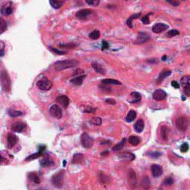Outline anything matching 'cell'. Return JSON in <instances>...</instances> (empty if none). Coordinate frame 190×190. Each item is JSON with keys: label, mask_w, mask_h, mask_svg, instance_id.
<instances>
[{"label": "cell", "mask_w": 190, "mask_h": 190, "mask_svg": "<svg viewBox=\"0 0 190 190\" xmlns=\"http://www.w3.org/2000/svg\"><path fill=\"white\" fill-rule=\"evenodd\" d=\"M79 62L75 59H68L65 60L57 61L54 63V68L57 71H62L71 68H74L79 65Z\"/></svg>", "instance_id": "1"}, {"label": "cell", "mask_w": 190, "mask_h": 190, "mask_svg": "<svg viewBox=\"0 0 190 190\" xmlns=\"http://www.w3.org/2000/svg\"><path fill=\"white\" fill-rule=\"evenodd\" d=\"M0 84L3 91L7 93L11 90V80L10 76L6 70H2L0 72Z\"/></svg>", "instance_id": "2"}, {"label": "cell", "mask_w": 190, "mask_h": 190, "mask_svg": "<svg viewBox=\"0 0 190 190\" xmlns=\"http://www.w3.org/2000/svg\"><path fill=\"white\" fill-rule=\"evenodd\" d=\"M51 183L53 186L58 188V189H60L63 187V183H64V172L61 171L55 174L52 177Z\"/></svg>", "instance_id": "3"}, {"label": "cell", "mask_w": 190, "mask_h": 190, "mask_svg": "<svg viewBox=\"0 0 190 190\" xmlns=\"http://www.w3.org/2000/svg\"><path fill=\"white\" fill-rule=\"evenodd\" d=\"M189 122L188 118L184 116L179 117L175 121L176 127L181 131H186L187 130L188 126H189Z\"/></svg>", "instance_id": "4"}, {"label": "cell", "mask_w": 190, "mask_h": 190, "mask_svg": "<svg viewBox=\"0 0 190 190\" xmlns=\"http://www.w3.org/2000/svg\"><path fill=\"white\" fill-rule=\"evenodd\" d=\"M80 140L82 146L84 148H85V149H90V148L92 147V146L94 144V139L89 134H88L85 132L82 134L80 137Z\"/></svg>", "instance_id": "5"}, {"label": "cell", "mask_w": 190, "mask_h": 190, "mask_svg": "<svg viewBox=\"0 0 190 190\" xmlns=\"http://www.w3.org/2000/svg\"><path fill=\"white\" fill-rule=\"evenodd\" d=\"M37 85L40 90L42 91H49L50 89L52 88V84L51 81H50L48 78L43 77V79H40L39 81H37Z\"/></svg>", "instance_id": "6"}, {"label": "cell", "mask_w": 190, "mask_h": 190, "mask_svg": "<svg viewBox=\"0 0 190 190\" xmlns=\"http://www.w3.org/2000/svg\"><path fill=\"white\" fill-rule=\"evenodd\" d=\"M181 85L183 88V92L187 97L190 95V77L183 76L181 79Z\"/></svg>", "instance_id": "7"}, {"label": "cell", "mask_w": 190, "mask_h": 190, "mask_svg": "<svg viewBox=\"0 0 190 190\" xmlns=\"http://www.w3.org/2000/svg\"><path fill=\"white\" fill-rule=\"evenodd\" d=\"M49 113L53 118L56 119H61L63 117V110L58 105H52L50 107Z\"/></svg>", "instance_id": "8"}, {"label": "cell", "mask_w": 190, "mask_h": 190, "mask_svg": "<svg viewBox=\"0 0 190 190\" xmlns=\"http://www.w3.org/2000/svg\"><path fill=\"white\" fill-rule=\"evenodd\" d=\"M149 39H150V35L149 34L145 33V32H139L137 38L134 41V45H141V44L147 43Z\"/></svg>", "instance_id": "9"}, {"label": "cell", "mask_w": 190, "mask_h": 190, "mask_svg": "<svg viewBox=\"0 0 190 190\" xmlns=\"http://www.w3.org/2000/svg\"><path fill=\"white\" fill-rule=\"evenodd\" d=\"M167 94L165 91L162 90V89H157L152 94V98L156 101H160V100H163L166 98Z\"/></svg>", "instance_id": "10"}, {"label": "cell", "mask_w": 190, "mask_h": 190, "mask_svg": "<svg viewBox=\"0 0 190 190\" xmlns=\"http://www.w3.org/2000/svg\"><path fill=\"white\" fill-rule=\"evenodd\" d=\"M128 181L131 187H135L136 184H137V175H136L134 170L131 169L128 172Z\"/></svg>", "instance_id": "11"}, {"label": "cell", "mask_w": 190, "mask_h": 190, "mask_svg": "<svg viewBox=\"0 0 190 190\" xmlns=\"http://www.w3.org/2000/svg\"><path fill=\"white\" fill-rule=\"evenodd\" d=\"M92 13H93V10L89 9V8H84V9L79 10V11H77V12L76 13L75 16L77 19H85L87 17H89V15H91Z\"/></svg>", "instance_id": "12"}, {"label": "cell", "mask_w": 190, "mask_h": 190, "mask_svg": "<svg viewBox=\"0 0 190 190\" xmlns=\"http://www.w3.org/2000/svg\"><path fill=\"white\" fill-rule=\"evenodd\" d=\"M1 13L3 16H9L12 14L13 13V8H12V2H8L5 3L1 7Z\"/></svg>", "instance_id": "13"}, {"label": "cell", "mask_w": 190, "mask_h": 190, "mask_svg": "<svg viewBox=\"0 0 190 190\" xmlns=\"http://www.w3.org/2000/svg\"><path fill=\"white\" fill-rule=\"evenodd\" d=\"M151 172L155 178H158L163 174V168L158 164H153L151 166Z\"/></svg>", "instance_id": "14"}, {"label": "cell", "mask_w": 190, "mask_h": 190, "mask_svg": "<svg viewBox=\"0 0 190 190\" xmlns=\"http://www.w3.org/2000/svg\"><path fill=\"white\" fill-rule=\"evenodd\" d=\"M169 28V25L165 23H157L152 26V31L155 34H160Z\"/></svg>", "instance_id": "15"}, {"label": "cell", "mask_w": 190, "mask_h": 190, "mask_svg": "<svg viewBox=\"0 0 190 190\" xmlns=\"http://www.w3.org/2000/svg\"><path fill=\"white\" fill-rule=\"evenodd\" d=\"M7 140H8V147L11 149L17 143L18 138L15 134L12 133H8L7 135Z\"/></svg>", "instance_id": "16"}, {"label": "cell", "mask_w": 190, "mask_h": 190, "mask_svg": "<svg viewBox=\"0 0 190 190\" xmlns=\"http://www.w3.org/2000/svg\"><path fill=\"white\" fill-rule=\"evenodd\" d=\"M56 101L58 103H60V105H63L65 108H67L69 106L70 100L69 98L66 95H60L58 96L56 98Z\"/></svg>", "instance_id": "17"}, {"label": "cell", "mask_w": 190, "mask_h": 190, "mask_svg": "<svg viewBox=\"0 0 190 190\" xmlns=\"http://www.w3.org/2000/svg\"><path fill=\"white\" fill-rule=\"evenodd\" d=\"M45 146H42V147L40 148V149H39L38 152H37V153H34V154H32V155L27 156V157L25 158V161H31V160H34V159H37V158H38V157H41V156L43 155V153L44 151H45Z\"/></svg>", "instance_id": "18"}, {"label": "cell", "mask_w": 190, "mask_h": 190, "mask_svg": "<svg viewBox=\"0 0 190 190\" xmlns=\"http://www.w3.org/2000/svg\"><path fill=\"white\" fill-rule=\"evenodd\" d=\"M26 128V124L25 123H22V122H16L11 126V129L14 131H16V132H22V131H24Z\"/></svg>", "instance_id": "19"}, {"label": "cell", "mask_w": 190, "mask_h": 190, "mask_svg": "<svg viewBox=\"0 0 190 190\" xmlns=\"http://www.w3.org/2000/svg\"><path fill=\"white\" fill-rule=\"evenodd\" d=\"M141 98H142L141 97V95L139 92H133L130 94V98L128 99V100L131 103H136L140 101Z\"/></svg>", "instance_id": "20"}, {"label": "cell", "mask_w": 190, "mask_h": 190, "mask_svg": "<svg viewBox=\"0 0 190 190\" xmlns=\"http://www.w3.org/2000/svg\"><path fill=\"white\" fill-rule=\"evenodd\" d=\"M118 157L122 160H126V161H132L135 159V155L130 152H124V153L120 154Z\"/></svg>", "instance_id": "21"}, {"label": "cell", "mask_w": 190, "mask_h": 190, "mask_svg": "<svg viewBox=\"0 0 190 190\" xmlns=\"http://www.w3.org/2000/svg\"><path fill=\"white\" fill-rule=\"evenodd\" d=\"M172 74V71L171 70H168V69H163L161 72L159 74L158 78L157 79V83H160L165 78L168 77L169 76H170Z\"/></svg>", "instance_id": "22"}, {"label": "cell", "mask_w": 190, "mask_h": 190, "mask_svg": "<svg viewBox=\"0 0 190 190\" xmlns=\"http://www.w3.org/2000/svg\"><path fill=\"white\" fill-rule=\"evenodd\" d=\"M86 77V75H79L77 76V77L72 78V79L70 80V82L72 83L74 85H81L82 84L84 79Z\"/></svg>", "instance_id": "23"}, {"label": "cell", "mask_w": 190, "mask_h": 190, "mask_svg": "<svg viewBox=\"0 0 190 190\" xmlns=\"http://www.w3.org/2000/svg\"><path fill=\"white\" fill-rule=\"evenodd\" d=\"M134 129L137 132L141 133L144 129V121L143 119H139L134 125Z\"/></svg>", "instance_id": "24"}, {"label": "cell", "mask_w": 190, "mask_h": 190, "mask_svg": "<svg viewBox=\"0 0 190 190\" xmlns=\"http://www.w3.org/2000/svg\"><path fill=\"white\" fill-rule=\"evenodd\" d=\"M92 68L95 69V71H96V72L98 73V74H105V69H104L102 67L101 65H100L99 63H97V62H93V63H92Z\"/></svg>", "instance_id": "25"}, {"label": "cell", "mask_w": 190, "mask_h": 190, "mask_svg": "<svg viewBox=\"0 0 190 190\" xmlns=\"http://www.w3.org/2000/svg\"><path fill=\"white\" fill-rule=\"evenodd\" d=\"M101 82L104 85H122V82L119 80L114 79H102Z\"/></svg>", "instance_id": "26"}, {"label": "cell", "mask_w": 190, "mask_h": 190, "mask_svg": "<svg viewBox=\"0 0 190 190\" xmlns=\"http://www.w3.org/2000/svg\"><path fill=\"white\" fill-rule=\"evenodd\" d=\"M50 5L55 9H59L60 8L63 7V5H64L65 2L61 1V0H51L49 2Z\"/></svg>", "instance_id": "27"}, {"label": "cell", "mask_w": 190, "mask_h": 190, "mask_svg": "<svg viewBox=\"0 0 190 190\" xmlns=\"http://www.w3.org/2000/svg\"><path fill=\"white\" fill-rule=\"evenodd\" d=\"M141 16V13H138V14H133L131 15V17H129L126 20V25H127L130 28H132L133 25H132V21L134 19H137Z\"/></svg>", "instance_id": "28"}, {"label": "cell", "mask_w": 190, "mask_h": 190, "mask_svg": "<svg viewBox=\"0 0 190 190\" xmlns=\"http://www.w3.org/2000/svg\"><path fill=\"white\" fill-rule=\"evenodd\" d=\"M129 142L131 145L136 147V146H138L140 143V139L138 136L136 135H131L129 137Z\"/></svg>", "instance_id": "29"}, {"label": "cell", "mask_w": 190, "mask_h": 190, "mask_svg": "<svg viewBox=\"0 0 190 190\" xmlns=\"http://www.w3.org/2000/svg\"><path fill=\"white\" fill-rule=\"evenodd\" d=\"M136 117H137V113H136V111H134V110H131V111H129L127 116H126V121L127 123H131V122L134 121Z\"/></svg>", "instance_id": "30"}, {"label": "cell", "mask_w": 190, "mask_h": 190, "mask_svg": "<svg viewBox=\"0 0 190 190\" xmlns=\"http://www.w3.org/2000/svg\"><path fill=\"white\" fill-rule=\"evenodd\" d=\"M169 133V129L166 126H162L160 129V135L163 140H166L168 139Z\"/></svg>", "instance_id": "31"}, {"label": "cell", "mask_w": 190, "mask_h": 190, "mask_svg": "<svg viewBox=\"0 0 190 190\" xmlns=\"http://www.w3.org/2000/svg\"><path fill=\"white\" fill-rule=\"evenodd\" d=\"M125 144H126V138H123L119 143L116 144V145L112 148V151L113 152H118V151L121 150V149H123Z\"/></svg>", "instance_id": "32"}, {"label": "cell", "mask_w": 190, "mask_h": 190, "mask_svg": "<svg viewBox=\"0 0 190 190\" xmlns=\"http://www.w3.org/2000/svg\"><path fill=\"white\" fill-rule=\"evenodd\" d=\"M84 159V155L82 154H75L73 157L72 163H80Z\"/></svg>", "instance_id": "33"}, {"label": "cell", "mask_w": 190, "mask_h": 190, "mask_svg": "<svg viewBox=\"0 0 190 190\" xmlns=\"http://www.w3.org/2000/svg\"><path fill=\"white\" fill-rule=\"evenodd\" d=\"M8 114L11 118H18V117L22 116L24 113L21 111H17L14 109H10L8 111Z\"/></svg>", "instance_id": "34"}, {"label": "cell", "mask_w": 190, "mask_h": 190, "mask_svg": "<svg viewBox=\"0 0 190 190\" xmlns=\"http://www.w3.org/2000/svg\"><path fill=\"white\" fill-rule=\"evenodd\" d=\"M7 30V23L3 18L0 17V34L4 33Z\"/></svg>", "instance_id": "35"}, {"label": "cell", "mask_w": 190, "mask_h": 190, "mask_svg": "<svg viewBox=\"0 0 190 190\" xmlns=\"http://www.w3.org/2000/svg\"><path fill=\"white\" fill-rule=\"evenodd\" d=\"M28 177H29V179H30L31 181H33L34 183H37V184L40 183V178H39V176L36 173H34V172L30 173L28 175Z\"/></svg>", "instance_id": "36"}, {"label": "cell", "mask_w": 190, "mask_h": 190, "mask_svg": "<svg viewBox=\"0 0 190 190\" xmlns=\"http://www.w3.org/2000/svg\"><path fill=\"white\" fill-rule=\"evenodd\" d=\"M100 32L98 30H95L92 32V33L89 34V38H91L92 40H97V39L100 38Z\"/></svg>", "instance_id": "37"}, {"label": "cell", "mask_w": 190, "mask_h": 190, "mask_svg": "<svg viewBox=\"0 0 190 190\" xmlns=\"http://www.w3.org/2000/svg\"><path fill=\"white\" fill-rule=\"evenodd\" d=\"M142 186L143 187L144 189L148 190L149 189V186H150V181L148 177H145L142 180Z\"/></svg>", "instance_id": "38"}, {"label": "cell", "mask_w": 190, "mask_h": 190, "mask_svg": "<svg viewBox=\"0 0 190 190\" xmlns=\"http://www.w3.org/2000/svg\"><path fill=\"white\" fill-rule=\"evenodd\" d=\"M40 163H41V165L45 167V166H49L50 165H51L52 163H53V162L50 160L49 157L47 156L46 157H45V158H44L43 160L40 162Z\"/></svg>", "instance_id": "39"}, {"label": "cell", "mask_w": 190, "mask_h": 190, "mask_svg": "<svg viewBox=\"0 0 190 190\" xmlns=\"http://www.w3.org/2000/svg\"><path fill=\"white\" fill-rule=\"evenodd\" d=\"M59 47L62 48H69V49H74L77 47V45L74 43H67V44H60Z\"/></svg>", "instance_id": "40"}, {"label": "cell", "mask_w": 190, "mask_h": 190, "mask_svg": "<svg viewBox=\"0 0 190 190\" xmlns=\"http://www.w3.org/2000/svg\"><path fill=\"white\" fill-rule=\"evenodd\" d=\"M91 123L95 126H100L102 124V119L99 117H95L91 120Z\"/></svg>", "instance_id": "41"}, {"label": "cell", "mask_w": 190, "mask_h": 190, "mask_svg": "<svg viewBox=\"0 0 190 190\" xmlns=\"http://www.w3.org/2000/svg\"><path fill=\"white\" fill-rule=\"evenodd\" d=\"M180 34V32L178 31V30H176V29H172V30H170L168 32L166 33V35L168 37H175V36L178 35Z\"/></svg>", "instance_id": "42"}, {"label": "cell", "mask_w": 190, "mask_h": 190, "mask_svg": "<svg viewBox=\"0 0 190 190\" xmlns=\"http://www.w3.org/2000/svg\"><path fill=\"white\" fill-rule=\"evenodd\" d=\"M49 49L50 51L53 52L54 53H56L58 55H64L66 54V51H60V50L56 49V48H53V47H49Z\"/></svg>", "instance_id": "43"}, {"label": "cell", "mask_w": 190, "mask_h": 190, "mask_svg": "<svg viewBox=\"0 0 190 190\" xmlns=\"http://www.w3.org/2000/svg\"><path fill=\"white\" fill-rule=\"evenodd\" d=\"M189 149V144H188L187 143H183L181 145V152H182V153H186V152H188Z\"/></svg>", "instance_id": "44"}, {"label": "cell", "mask_w": 190, "mask_h": 190, "mask_svg": "<svg viewBox=\"0 0 190 190\" xmlns=\"http://www.w3.org/2000/svg\"><path fill=\"white\" fill-rule=\"evenodd\" d=\"M85 2L87 3L89 5H93V6H97L100 4V1L99 0H86Z\"/></svg>", "instance_id": "45"}, {"label": "cell", "mask_w": 190, "mask_h": 190, "mask_svg": "<svg viewBox=\"0 0 190 190\" xmlns=\"http://www.w3.org/2000/svg\"><path fill=\"white\" fill-rule=\"evenodd\" d=\"M148 155L150 156V157H152V158H157V157L161 156V153L159 152H149Z\"/></svg>", "instance_id": "46"}, {"label": "cell", "mask_w": 190, "mask_h": 190, "mask_svg": "<svg viewBox=\"0 0 190 190\" xmlns=\"http://www.w3.org/2000/svg\"><path fill=\"white\" fill-rule=\"evenodd\" d=\"M141 22H142L144 25H147V24H149V22H150V20H149V14H147V15L141 17Z\"/></svg>", "instance_id": "47"}, {"label": "cell", "mask_w": 190, "mask_h": 190, "mask_svg": "<svg viewBox=\"0 0 190 190\" xmlns=\"http://www.w3.org/2000/svg\"><path fill=\"white\" fill-rule=\"evenodd\" d=\"M95 111H96L95 108H92V107L90 106V105H87V106L85 107V110H84V112H86V113H93V112H95Z\"/></svg>", "instance_id": "48"}, {"label": "cell", "mask_w": 190, "mask_h": 190, "mask_svg": "<svg viewBox=\"0 0 190 190\" xmlns=\"http://www.w3.org/2000/svg\"><path fill=\"white\" fill-rule=\"evenodd\" d=\"M164 183L166 185H168V186H171V185H172L174 183L173 178H171V177H169V178H167L165 180Z\"/></svg>", "instance_id": "49"}, {"label": "cell", "mask_w": 190, "mask_h": 190, "mask_svg": "<svg viewBox=\"0 0 190 190\" xmlns=\"http://www.w3.org/2000/svg\"><path fill=\"white\" fill-rule=\"evenodd\" d=\"M166 2L168 3H169L170 5H172L174 6V7H178V6L180 5L179 1H175V0H173V1H169V0H167Z\"/></svg>", "instance_id": "50"}, {"label": "cell", "mask_w": 190, "mask_h": 190, "mask_svg": "<svg viewBox=\"0 0 190 190\" xmlns=\"http://www.w3.org/2000/svg\"><path fill=\"white\" fill-rule=\"evenodd\" d=\"M84 73V70L81 69H77V70H76L75 71H74V73L73 74V76H75V75H79V74H83Z\"/></svg>", "instance_id": "51"}, {"label": "cell", "mask_w": 190, "mask_h": 190, "mask_svg": "<svg viewBox=\"0 0 190 190\" xmlns=\"http://www.w3.org/2000/svg\"><path fill=\"white\" fill-rule=\"evenodd\" d=\"M105 103H108V104H111V105H114V104H116V101H115L114 99L108 98V99H106V100H105Z\"/></svg>", "instance_id": "52"}, {"label": "cell", "mask_w": 190, "mask_h": 190, "mask_svg": "<svg viewBox=\"0 0 190 190\" xmlns=\"http://www.w3.org/2000/svg\"><path fill=\"white\" fill-rule=\"evenodd\" d=\"M171 83H172V86L175 88V89H179L180 85H179V83H178V82H177V81H175V80L172 81Z\"/></svg>", "instance_id": "53"}, {"label": "cell", "mask_w": 190, "mask_h": 190, "mask_svg": "<svg viewBox=\"0 0 190 190\" xmlns=\"http://www.w3.org/2000/svg\"><path fill=\"white\" fill-rule=\"evenodd\" d=\"M102 43H103V49H106V48H108L109 45H108V44L107 42H105V40H103Z\"/></svg>", "instance_id": "54"}, {"label": "cell", "mask_w": 190, "mask_h": 190, "mask_svg": "<svg viewBox=\"0 0 190 190\" xmlns=\"http://www.w3.org/2000/svg\"><path fill=\"white\" fill-rule=\"evenodd\" d=\"M5 161V157H3L2 155V153L0 152V165L2 164Z\"/></svg>", "instance_id": "55"}, {"label": "cell", "mask_w": 190, "mask_h": 190, "mask_svg": "<svg viewBox=\"0 0 190 190\" xmlns=\"http://www.w3.org/2000/svg\"><path fill=\"white\" fill-rule=\"evenodd\" d=\"M147 62H149V63H157V60L156 59H150V60H149Z\"/></svg>", "instance_id": "56"}, {"label": "cell", "mask_w": 190, "mask_h": 190, "mask_svg": "<svg viewBox=\"0 0 190 190\" xmlns=\"http://www.w3.org/2000/svg\"><path fill=\"white\" fill-rule=\"evenodd\" d=\"M166 55H165V56H163V58H162V60L165 61L166 60Z\"/></svg>", "instance_id": "57"}, {"label": "cell", "mask_w": 190, "mask_h": 190, "mask_svg": "<svg viewBox=\"0 0 190 190\" xmlns=\"http://www.w3.org/2000/svg\"><path fill=\"white\" fill-rule=\"evenodd\" d=\"M36 190H46V189H36Z\"/></svg>", "instance_id": "58"}]
</instances>
